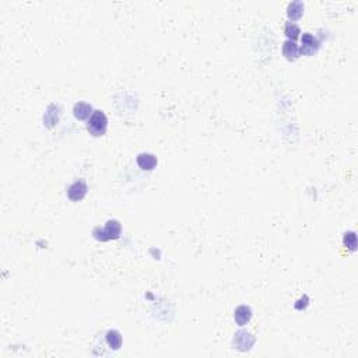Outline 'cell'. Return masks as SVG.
<instances>
[{
	"mask_svg": "<svg viewBox=\"0 0 358 358\" xmlns=\"http://www.w3.org/2000/svg\"><path fill=\"white\" fill-rule=\"evenodd\" d=\"M120 234H122V226H120V223L117 221V220H108V221L105 223L104 228H100V227L95 228L93 235L97 241L107 242L111 241V239H118V238L120 237Z\"/></svg>",
	"mask_w": 358,
	"mask_h": 358,
	"instance_id": "obj_1",
	"label": "cell"
},
{
	"mask_svg": "<svg viewBox=\"0 0 358 358\" xmlns=\"http://www.w3.org/2000/svg\"><path fill=\"white\" fill-rule=\"evenodd\" d=\"M108 129V118L102 111H94L87 122V130L94 137H101Z\"/></svg>",
	"mask_w": 358,
	"mask_h": 358,
	"instance_id": "obj_2",
	"label": "cell"
},
{
	"mask_svg": "<svg viewBox=\"0 0 358 358\" xmlns=\"http://www.w3.org/2000/svg\"><path fill=\"white\" fill-rule=\"evenodd\" d=\"M255 337L246 330H238L234 336V347L239 351H249L255 344Z\"/></svg>",
	"mask_w": 358,
	"mask_h": 358,
	"instance_id": "obj_3",
	"label": "cell"
},
{
	"mask_svg": "<svg viewBox=\"0 0 358 358\" xmlns=\"http://www.w3.org/2000/svg\"><path fill=\"white\" fill-rule=\"evenodd\" d=\"M319 41L312 34H304L301 38V47H299V54L305 56H312L319 51Z\"/></svg>",
	"mask_w": 358,
	"mask_h": 358,
	"instance_id": "obj_4",
	"label": "cell"
},
{
	"mask_svg": "<svg viewBox=\"0 0 358 358\" xmlns=\"http://www.w3.org/2000/svg\"><path fill=\"white\" fill-rule=\"evenodd\" d=\"M87 192H88V186L83 179H78L74 183H71L69 189H67V197L71 202H80L86 197Z\"/></svg>",
	"mask_w": 358,
	"mask_h": 358,
	"instance_id": "obj_5",
	"label": "cell"
},
{
	"mask_svg": "<svg viewBox=\"0 0 358 358\" xmlns=\"http://www.w3.org/2000/svg\"><path fill=\"white\" fill-rule=\"evenodd\" d=\"M252 315H253V312L248 305H239L234 311V320L238 326L242 327L249 323L250 319H252Z\"/></svg>",
	"mask_w": 358,
	"mask_h": 358,
	"instance_id": "obj_6",
	"label": "cell"
},
{
	"mask_svg": "<svg viewBox=\"0 0 358 358\" xmlns=\"http://www.w3.org/2000/svg\"><path fill=\"white\" fill-rule=\"evenodd\" d=\"M93 107L88 102H77L73 107V115L78 120H88L90 117L93 115Z\"/></svg>",
	"mask_w": 358,
	"mask_h": 358,
	"instance_id": "obj_7",
	"label": "cell"
},
{
	"mask_svg": "<svg viewBox=\"0 0 358 358\" xmlns=\"http://www.w3.org/2000/svg\"><path fill=\"white\" fill-rule=\"evenodd\" d=\"M137 165L143 171H151L157 167V157L150 153H141L137 156Z\"/></svg>",
	"mask_w": 358,
	"mask_h": 358,
	"instance_id": "obj_8",
	"label": "cell"
},
{
	"mask_svg": "<svg viewBox=\"0 0 358 358\" xmlns=\"http://www.w3.org/2000/svg\"><path fill=\"white\" fill-rule=\"evenodd\" d=\"M283 55H284V58L290 60V62H294L297 60L298 58H299V47L297 45L294 41H286L284 44H283Z\"/></svg>",
	"mask_w": 358,
	"mask_h": 358,
	"instance_id": "obj_9",
	"label": "cell"
},
{
	"mask_svg": "<svg viewBox=\"0 0 358 358\" xmlns=\"http://www.w3.org/2000/svg\"><path fill=\"white\" fill-rule=\"evenodd\" d=\"M105 340H107V344L109 346V349L112 350H119L122 347V343H123V337H122V333L119 330H108L107 335H105Z\"/></svg>",
	"mask_w": 358,
	"mask_h": 358,
	"instance_id": "obj_10",
	"label": "cell"
},
{
	"mask_svg": "<svg viewBox=\"0 0 358 358\" xmlns=\"http://www.w3.org/2000/svg\"><path fill=\"white\" fill-rule=\"evenodd\" d=\"M304 14V3L302 1H293L287 7V16L291 21L299 20Z\"/></svg>",
	"mask_w": 358,
	"mask_h": 358,
	"instance_id": "obj_11",
	"label": "cell"
},
{
	"mask_svg": "<svg viewBox=\"0 0 358 358\" xmlns=\"http://www.w3.org/2000/svg\"><path fill=\"white\" fill-rule=\"evenodd\" d=\"M284 34H286L288 41H294L296 42V39L299 38V35H301V30H299V27L297 24L287 23L286 24V28H284Z\"/></svg>",
	"mask_w": 358,
	"mask_h": 358,
	"instance_id": "obj_12",
	"label": "cell"
},
{
	"mask_svg": "<svg viewBox=\"0 0 358 358\" xmlns=\"http://www.w3.org/2000/svg\"><path fill=\"white\" fill-rule=\"evenodd\" d=\"M343 243L344 246H347L351 252L357 249V238H356V233H346L344 234V238H343Z\"/></svg>",
	"mask_w": 358,
	"mask_h": 358,
	"instance_id": "obj_13",
	"label": "cell"
}]
</instances>
